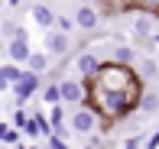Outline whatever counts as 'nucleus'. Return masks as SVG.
Segmentation results:
<instances>
[{"label":"nucleus","instance_id":"nucleus-24","mask_svg":"<svg viewBox=\"0 0 159 149\" xmlns=\"http://www.w3.org/2000/svg\"><path fill=\"white\" fill-rule=\"evenodd\" d=\"M49 143H46V149H68V139H62V136H46Z\"/></svg>","mask_w":159,"mask_h":149},{"label":"nucleus","instance_id":"nucleus-29","mask_svg":"<svg viewBox=\"0 0 159 149\" xmlns=\"http://www.w3.org/2000/svg\"><path fill=\"white\" fill-rule=\"evenodd\" d=\"M84 149H98V146H91V143H88V146H84Z\"/></svg>","mask_w":159,"mask_h":149},{"label":"nucleus","instance_id":"nucleus-14","mask_svg":"<svg viewBox=\"0 0 159 149\" xmlns=\"http://www.w3.org/2000/svg\"><path fill=\"white\" fill-rule=\"evenodd\" d=\"M39 94H42V104H46V107H55V104H62L59 81H46V84L39 88Z\"/></svg>","mask_w":159,"mask_h":149},{"label":"nucleus","instance_id":"nucleus-2","mask_svg":"<svg viewBox=\"0 0 159 149\" xmlns=\"http://www.w3.org/2000/svg\"><path fill=\"white\" fill-rule=\"evenodd\" d=\"M71 68H75V78L78 81H91L101 68V55L84 49V52H71Z\"/></svg>","mask_w":159,"mask_h":149},{"label":"nucleus","instance_id":"nucleus-19","mask_svg":"<svg viewBox=\"0 0 159 149\" xmlns=\"http://www.w3.org/2000/svg\"><path fill=\"white\" fill-rule=\"evenodd\" d=\"M55 29L65 33V36H71V29H75V20H71V16H62V13H55Z\"/></svg>","mask_w":159,"mask_h":149},{"label":"nucleus","instance_id":"nucleus-20","mask_svg":"<svg viewBox=\"0 0 159 149\" xmlns=\"http://www.w3.org/2000/svg\"><path fill=\"white\" fill-rule=\"evenodd\" d=\"M49 126H59V123H65V107L62 104H55V107H49Z\"/></svg>","mask_w":159,"mask_h":149},{"label":"nucleus","instance_id":"nucleus-26","mask_svg":"<svg viewBox=\"0 0 159 149\" xmlns=\"http://www.w3.org/2000/svg\"><path fill=\"white\" fill-rule=\"evenodd\" d=\"M3 91H10V81H7V78L0 75V94H3Z\"/></svg>","mask_w":159,"mask_h":149},{"label":"nucleus","instance_id":"nucleus-28","mask_svg":"<svg viewBox=\"0 0 159 149\" xmlns=\"http://www.w3.org/2000/svg\"><path fill=\"white\" fill-rule=\"evenodd\" d=\"M3 49H7V42H3V36H0V52H3Z\"/></svg>","mask_w":159,"mask_h":149},{"label":"nucleus","instance_id":"nucleus-6","mask_svg":"<svg viewBox=\"0 0 159 149\" xmlns=\"http://www.w3.org/2000/svg\"><path fill=\"white\" fill-rule=\"evenodd\" d=\"M91 7H94L101 16H107V20L136 13V0H91Z\"/></svg>","mask_w":159,"mask_h":149},{"label":"nucleus","instance_id":"nucleus-4","mask_svg":"<svg viewBox=\"0 0 159 149\" xmlns=\"http://www.w3.org/2000/svg\"><path fill=\"white\" fill-rule=\"evenodd\" d=\"M68 126H71V133H78V136H91V133L98 130V113L81 104V107H75V113H71V120H68Z\"/></svg>","mask_w":159,"mask_h":149},{"label":"nucleus","instance_id":"nucleus-8","mask_svg":"<svg viewBox=\"0 0 159 149\" xmlns=\"http://www.w3.org/2000/svg\"><path fill=\"white\" fill-rule=\"evenodd\" d=\"M59 91H62V104H75V107L84 104V81H78V78H62Z\"/></svg>","mask_w":159,"mask_h":149},{"label":"nucleus","instance_id":"nucleus-25","mask_svg":"<svg viewBox=\"0 0 159 149\" xmlns=\"http://www.w3.org/2000/svg\"><path fill=\"white\" fill-rule=\"evenodd\" d=\"M120 149H143V136H130L120 143Z\"/></svg>","mask_w":159,"mask_h":149},{"label":"nucleus","instance_id":"nucleus-27","mask_svg":"<svg viewBox=\"0 0 159 149\" xmlns=\"http://www.w3.org/2000/svg\"><path fill=\"white\" fill-rule=\"evenodd\" d=\"M7 3H10L13 10H16V7H23V0H7Z\"/></svg>","mask_w":159,"mask_h":149},{"label":"nucleus","instance_id":"nucleus-11","mask_svg":"<svg viewBox=\"0 0 159 149\" xmlns=\"http://www.w3.org/2000/svg\"><path fill=\"white\" fill-rule=\"evenodd\" d=\"M30 16H33V23L39 26V29H55V13H52V7L49 3H33V10H30Z\"/></svg>","mask_w":159,"mask_h":149},{"label":"nucleus","instance_id":"nucleus-30","mask_svg":"<svg viewBox=\"0 0 159 149\" xmlns=\"http://www.w3.org/2000/svg\"><path fill=\"white\" fill-rule=\"evenodd\" d=\"M156 55H159V49H156Z\"/></svg>","mask_w":159,"mask_h":149},{"label":"nucleus","instance_id":"nucleus-5","mask_svg":"<svg viewBox=\"0 0 159 149\" xmlns=\"http://www.w3.org/2000/svg\"><path fill=\"white\" fill-rule=\"evenodd\" d=\"M42 46H46L42 52H46L52 62H55V59H65V55H71V39L65 36V33H59V29H49Z\"/></svg>","mask_w":159,"mask_h":149},{"label":"nucleus","instance_id":"nucleus-13","mask_svg":"<svg viewBox=\"0 0 159 149\" xmlns=\"http://www.w3.org/2000/svg\"><path fill=\"white\" fill-rule=\"evenodd\" d=\"M111 62H120V65H133L136 62V49L127 46V42H120V46H111V55H107Z\"/></svg>","mask_w":159,"mask_h":149},{"label":"nucleus","instance_id":"nucleus-18","mask_svg":"<svg viewBox=\"0 0 159 149\" xmlns=\"http://www.w3.org/2000/svg\"><path fill=\"white\" fill-rule=\"evenodd\" d=\"M140 110H143V113H156V110H159V94H153V91H143V97H140Z\"/></svg>","mask_w":159,"mask_h":149},{"label":"nucleus","instance_id":"nucleus-17","mask_svg":"<svg viewBox=\"0 0 159 149\" xmlns=\"http://www.w3.org/2000/svg\"><path fill=\"white\" fill-rule=\"evenodd\" d=\"M23 33H30V29H23L20 23H13V20H3L0 23V36H3V42H10V39H16V36H23Z\"/></svg>","mask_w":159,"mask_h":149},{"label":"nucleus","instance_id":"nucleus-12","mask_svg":"<svg viewBox=\"0 0 159 149\" xmlns=\"http://www.w3.org/2000/svg\"><path fill=\"white\" fill-rule=\"evenodd\" d=\"M26 72H36V75H42V78H46V72H49V68H52V59H49V55L46 52H36V49H33V52H30V59H26Z\"/></svg>","mask_w":159,"mask_h":149},{"label":"nucleus","instance_id":"nucleus-3","mask_svg":"<svg viewBox=\"0 0 159 149\" xmlns=\"http://www.w3.org/2000/svg\"><path fill=\"white\" fill-rule=\"evenodd\" d=\"M42 75H36V72H26L23 78H20L16 84H13V101H16V107H26V101H30L33 94H39V88H42Z\"/></svg>","mask_w":159,"mask_h":149},{"label":"nucleus","instance_id":"nucleus-23","mask_svg":"<svg viewBox=\"0 0 159 149\" xmlns=\"http://www.w3.org/2000/svg\"><path fill=\"white\" fill-rule=\"evenodd\" d=\"M143 149H159V130H153L149 136H143Z\"/></svg>","mask_w":159,"mask_h":149},{"label":"nucleus","instance_id":"nucleus-15","mask_svg":"<svg viewBox=\"0 0 159 149\" xmlns=\"http://www.w3.org/2000/svg\"><path fill=\"white\" fill-rule=\"evenodd\" d=\"M0 75H3L7 81H10V88H13V84H16L20 78L26 75V68H23V65H16V62H3V65H0Z\"/></svg>","mask_w":159,"mask_h":149},{"label":"nucleus","instance_id":"nucleus-7","mask_svg":"<svg viewBox=\"0 0 159 149\" xmlns=\"http://www.w3.org/2000/svg\"><path fill=\"white\" fill-rule=\"evenodd\" d=\"M3 52H7V62H16V65H26V59H30V52H33V46H30V33H23V36L10 39Z\"/></svg>","mask_w":159,"mask_h":149},{"label":"nucleus","instance_id":"nucleus-10","mask_svg":"<svg viewBox=\"0 0 159 149\" xmlns=\"http://www.w3.org/2000/svg\"><path fill=\"white\" fill-rule=\"evenodd\" d=\"M130 33H133L136 42H146L149 36H153V16L149 13H133V23H130Z\"/></svg>","mask_w":159,"mask_h":149},{"label":"nucleus","instance_id":"nucleus-1","mask_svg":"<svg viewBox=\"0 0 159 149\" xmlns=\"http://www.w3.org/2000/svg\"><path fill=\"white\" fill-rule=\"evenodd\" d=\"M91 84H98L107 94H124L136 110H140V97H143V78L136 75L133 65H120V62L104 59L98 68V75L91 78Z\"/></svg>","mask_w":159,"mask_h":149},{"label":"nucleus","instance_id":"nucleus-22","mask_svg":"<svg viewBox=\"0 0 159 149\" xmlns=\"http://www.w3.org/2000/svg\"><path fill=\"white\" fill-rule=\"evenodd\" d=\"M26 120H30V113H26L23 107H16V110H13V126H16L20 133H23V126H26Z\"/></svg>","mask_w":159,"mask_h":149},{"label":"nucleus","instance_id":"nucleus-21","mask_svg":"<svg viewBox=\"0 0 159 149\" xmlns=\"http://www.w3.org/2000/svg\"><path fill=\"white\" fill-rule=\"evenodd\" d=\"M0 143H3V146H16L20 143V130H16V126H7L3 136H0Z\"/></svg>","mask_w":159,"mask_h":149},{"label":"nucleus","instance_id":"nucleus-16","mask_svg":"<svg viewBox=\"0 0 159 149\" xmlns=\"http://www.w3.org/2000/svg\"><path fill=\"white\" fill-rule=\"evenodd\" d=\"M136 75L146 81V78H159V62L153 59V55H146V59L140 62V68H136Z\"/></svg>","mask_w":159,"mask_h":149},{"label":"nucleus","instance_id":"nucleus-9","mask_svg":"<svg viewBox=\"0 0 159 149\" xmlns=\"http://www.w3.org/2000/svg\"><path fill=\"white\" fill-rule=\"evenodd\" d=\"M71 20H75V26H78L81 33H94L98 26H101V13H98L91 3H81V7L75 10V16H71Z\"/></svg>","mask_w":159,"mask_h":149}]
</instances>
